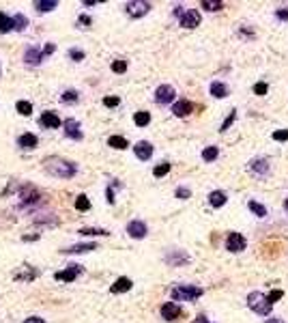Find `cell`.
I'll return each instance as SVG.
<instances>
[{
    "instance_id": "cell-1",
    "label": "cell",
    "mask_w": 288,
    "mask_h": 323,
    "mask_svg": "<svg viewBox=\"0 0 288 323\" xmlns=\"http://www.w3.org/2000/svg\"><path fill=\"white\" fill-rule=\"evenodd\" d=\"M43 168H45L47 175L61 177V179H71V177H75V172H78V166H75L73 162H69L65 158H58V155L43 160Z\"/></svg>"
},
{
    "instance_id": "cell-2",
    "label": "cell",
    "mask_w": 288,
    "mask_h": 323,
    "mask_svg": "<svg viewBox=\"0 0 288 323\" xmlns=\"http://www.w3.org/2000/svg\"><path fill=\"white\" fill-rule=\"evenodd\" d=\"M247 306L254 312H256V315H260V317L271 315V310H273V304H269L267 295L260 293V291H254V293L247 295Z\"/></svg>"
},
{
    "instance_id": "cell-3",
    "label": "cell",
    "mask_w": 288,
    "mask_h": 323,
    "mask_svg": "<svg viewBox=\"0 0 288 323\" xmlns=\"http://www.w3.org/2000/svg\"><path fill=\"white\" fill-rule=\"evenodd\" d=\"M204 291L200 287H196V284H177V287H172L170 295L175 301H189V300H196L200 298Z\"/></svg>"
},
{
    "instance_id": "cell-4",
    "label": "cell",
    "mask_w": 288,
    "mask_h": 323,
    "mask_svg": "<svg viewBox=\"0 0 288 323\" xmlns=\"http://www.w3.org/2000/svg\"><path fill=\"white\" fill-rule=\"evenodd\" d=\"M149 11H151V2H144V0H129V2H125V13L133 20L144 18Z\"/></svg>"
},
{
    "instance_id": "cell-5",
    "label": "cell",
    "mask_w": 288,
    "mask_h": 323,
    "mask_svg": "<svg viewBox=\"0 0 288 323\" xmlns=\"http://www.w3.org/2000/svg\"><path fill=\"white\" fill-rule=\"evenodd\" d=\"M245 246H247V241H245V237H243L241 233H237V231H230V233L226 235V250L228 252H243L245 250Z\"/></svg>"
},
{
    "instance_id": "cell-6",
    "label": "cell",
    "mask_w": 288,
    "mask_h": 323,
    "mask_svg": "<svg viewBox=\"0 0 288 323\" xmlns=\"http://www.w3.org/2000/svg\"><path fill=\"white\" fill-rule=\"evenodd\" d=\"M175 97H177V91L172 89L170 84H161V86H157V91H155V101H157L159 106L172 104V101H175Z\"/></svg>"
},
{
    "instance_id": "cell-7",
    "label": "cell",
    "mask_w": 288,
    "mask_h": 323,
    "mask_svg": "<svg viewBox=\"0 0 288 323\" xmlns=\"http://www.w3.org/2000/svg\"><path fill=\"white\" fill-rule=\"evenodd\" d=\"M37 276H39V269L32 265H22L18 267V272H13V280H18V282H32Z\"/></svg>"
},
{
    "instance_id": "cell-8",
    "label": "cell",
    "mask_w": 288,
    "mask_h": 323,
    "mask_svg": "<svg viewBox=\"0 0 288 323\" xmlns=\"http://www.w3.org/2000/svg\"><path fill=\"white\" fill-rule=\"evenodd\" d=\"M161 317L166 321H177L178 317H183V308L177 301H166V304H161Z\"/></svg>"
},
{
    "instance_id": "cell-9",
    "label": "cell",
    "mask_w": 288,
    "mask_h": 323,
    "mask_svg": "<svg viewBox=\"0 0 288 323\" xmlns=\"http://www.w3.org/2000/svg\"><path fill=\"white\" fill-rule=\"evenodd\" d=\"M82 272H84L82 265H69L67 269H63V272H56V274H54V278L61 280V282H73V280L78 278Z\"/></svg>"
},
{
    "instance_id": "cell-10",
    "label": "cell",
    "mask_w": 288,
    "mask_h": 323,
    "mask_svg": "<svg viewBox=\"0 0 288 323\" xmlns=\"http://www.w3.org/2000/svg\"><path fill=\"white\" fill-rule=\"evenodd\" d=\"M146 233H149V229H146V224L142 220H132V222L127 224V235L132 237V239H144Z\"/></svg>"
},
{
    "instance_id": "cell-11",
    "label": "cell",
    "mask_w": 288,
    "mask_h": 323,
    "mask_svg": "<svg viewBox=\"0 0 288 323\" xmlns=\"http://www.w3.org/2000/svg\"><path fill=\"white\" fill-rule=\"evenodd\" d=\"M178 20H181L183 28H196L202 18H200V11L198 9H189V11H183V15Z\"/></svg>"
},
{
    "instance_id": "cell-12",
    "label": "cell",
    "mask_w": 288,
    "mask_h": 323,
    "mask_svg": "<svg viewBox=\"0 0 288 323\" xmlns=\"http://www.w3.org/2000/svg\"><path fill=\"white\" fill-rule=\"evenodd\" d=\"M63 127H65V136L67 138H71V140H82L84 138L82 129H80V123L75 121V118H67V121L63 123Z\"/></svg>"
},
{
    "instance_id": "cell-13",
    "label": "cell",
    "mask_w": 288,
    "mask_h": 323,
    "mask_svg": "<svg viewBox=\"0 0 288 323\" xmlns=\"http://www.w3.org/2000/svg\"><path fill=\"white\" fill-rule=\"evenodd\" d=\"M20 198H22V207H28V205H35L39 201V192H37L32 185H22Z\"/></svg>"
},
{
    "instance_id": "cell-14",
    "label": "cell",
    "mask_w": 288,
    "mask_h": 323,
    "mask_svg": "<svg viewBox=\"0 0 288 323\" xmlns=\"http://www.w3.org/2000/svg\"><path fill=\"white\" fill-rule=\"evenodd\" d=\"M166 263L172 267H178V265H185V263H189V254L183 250H170L166 254Z\"/></svg>"
},
{
    "instance_id": "cell-15",
    "label": "cell",
    "mask_w": 288,
    "mask_h": 323,
    "mask_svg": "<svg viewBox=\"0 0 288 323\" xmlns=\"http://www.w3.org/2000/svg\"><path fill=\"white\" fill-rule=\"evenodd\" d=\"M247 166L256 177H267L269 175V160H265V158H254Z\"/></svg>"
},
{
    "instance_id": "cell-16",
    "label": "cell",
    "mask_w": 288,
    "mask_h": 323,
    "mask_svg": "<svg viewBox=\"0 0 288 323\" xmlns=\"http://www.w3.org/2000/svg\"><path fill=\"white\" fill-rule=\"evenodd\" d=\"M39 123H41V127H45V129H58L63 125V121L58 118V115L56 112H43L41 115V118H39Z\"/></svg>"
},
{
    "instance_id": "cell-17",
    "label": "cell",
    "mask_w": 288,
    "mask_h": 323,
    "mask_svg": "<svg viewBox=\"0 0 288 323\" xmlns=\"http://www.w3.org/2000/svg\"><path fill=\"white\" fill-rule=\"evenodd\" d=\"M133 153H135V158L142 160V162L151 160V158H153V144L146 142V140H140V142L133 147Z\"/></svg>"
},
{
    "instance_id": "cell-18",
    "label": "cell",
    "mask_w": 288,
    "mask_h": 323,
    "mask_svg": "<svg viewBox=\"0 0 288 323\" xmlns=\"http://www.w3.org/2000/svg\"><path fill=\"white\" fill-rule=\"evenodd\" d=\"M24 63L26 65H41L43 63V52L39 50V47H35V46H30V47H26V52H24Z\"/></svg>"
},
{
    "instance_id": "cell-19",
    "label": "cell",
    "mask_w": 288,
    "mask_h": 323,
    "mask_svg": "<svg viewBox=\"0 0 288 323\" xmlns=\"http://www.w3.org/2000/svg\"><path fill=\"white\" fill-rule=\"evenodd\" d=\"M194 112V104L192 101H187V99H178L175 106H172V115L175 116H181V118H185L189 116Z\"/></svg>"
},
{
    "instance_id": "cell-20",
    "label": "cell",
    "mask_w": 288,
    "mask_h": 323,
    "mask_svg": "<svg viewBox=\"0 0 288 323\" xmlns=\"http://www.w3.org/2000/svg\"><path fill=\"white\" fill-rule=\"evenodd\" d=\"M90 250H97V244L95 241H89V244H75V246H69L61 250L63 254H84V252H90Z\"/></svg>"
},
{
    "instance_id": "cell-21",
    "label": "cell",
    "mask_w": 288,
    "mask_h": 323,
    "mask_svg": "<svg viewBox=\"0 0 288 323\" xmlns=\"http://www.w3.org/2000/svg\"><path fill=\"white\" fill-rule=\"evenodd\" d=\"M132 287H133L132 280H129L127 276H121V278L114 280V284L110 287V291H112V293H127V291L132 289Z\"/></svg>"
},
{
    "instance_id": "cell-22",
    "label": "cell",
    "mask_w": 288,
    "mask_h": 323,
    "mask_svg": "<svg viewBox=\"0 0 288 323\" xmlns=\"http://www.w3.org/2000/svg\"><path fill=\"white\" fill-rule=\"evenodd\" d=\"M37 144H39V140H37L35 134H30V132H26V134H22V136L18 138V147L22 149H26V151H30V149H35Z\"/></svg>"
},
{
    "instance_id": "cell-23",
    "label": "cell",
    "mask_w": 288,
    "mask_h": 323,
    "mask_svg": "<svg viewBox=\"0 0 288 323\" xmlns=\"http://www.w3.org/2000/svg\"><path fill=\"white\" fill-rule=\"evenodd\" d=\"M226 201H228V196H226V192H222V190H215V192L209 194V205L211 207H215V209L224 207Z\"/></svg>"
},
{
    "instance_id": "cell-24",
    "label": "cell",
    "mask_w": 288,
    "mask_h": 323,
    "mask_svg": "<svg viewBox=\"0 0 288 323\" xmlns=\"http://www.w3.org/2000/svg\"><path fill=\"white\" fill-rule=\"evenodd\" d=\"M209 91H211V95H213L215 99H224V97H228V86L224 82H211Z\"/></svg>"
},
{
    "instance_id": "cell-25",
    "label": "cell",
    "mask_w": 288,
    "mask_h": 323,
    "mask_svg": "<svg viewBox=\"0 0 288 323\" xmlns=\"http://www.w3.org/2000/svg\"><path fill=\"white\" fill-rule=\"evenodd\" d=\"M58 7L56 0H35V9L39 11V13H50Z\"/></svg>"
},
{
    "instance_id": "cell-26",
    "label": "cell",
    "mask_w": 288,
    "mask_h": 323,
    "mask_svg": "<svg viewBox=\"0 0 288 323\" xmlns=\"http://www.w3.org/2000/svg\"><path fill=\"white\" fill-rule=\"evenodd\" d=\"M11 22H13V30H18V32L26 30V26H28V18H26L24 13L13 15V18H11Z\"/></svg>"
},
{
    "instance_id": "cell-27",
    "label": "cell",
    "mask_w": 288,
    "mask_h": 323,
    "mask_svg": "<svg viewBox=\"0 0 288 323\" xmlns=\"http://www.w3.org/2000/svg\"><path fill=\"white\" fill-rule=\"evenodd\" d=\"M108 144H110L112 149H118V151H123V149L129 147L127 138H123V136H110V138H108Z\"/></svg>"
},
{
    "instance_id": "cell-28",
    "label": "cell",
    "mask_w": 288,
    "mask_h": 323,
    "mask_svg": "<svg viewBox=\"0 0 288 323\" xmlns=\"http://www.w3.org/2000/svg\"><path fill=\"white\" fill-rule=\"evenodd\" d=\"M133 123H135V125H138V127H146V125H149V123H151V115H149V112H146V110L135 112V115H133Z\"/></svg>"
},
{
    "instance_id": "cell-29",
    "label": "cell",
    "mask_w": 288,
    "mask_h": 323,
    "mask_svg": "<svg viewBox=\"0 0 288 323\" xmlns=\"http://www.w3.org/2000/svg\"><path fill=\"white\" fill-rule=\"evenodd\" d=\"M82 237H97V235H110V231H106V229H90V226H86V229H80L78 231Z\"/></svg>"
},
{
    "instance_id": "cell-30",
    "label": "cell",
    "mask_w": 288,
    "mask_h": 323,
    "mask_svg": "<svg viewBox=\"0 0 288 323\" xmlns=\"http://www.w3.org/2000/svg\"><path fill=\"white\" fill-rule=\"evenodd\" d=\"M200 7H202L204 11H222L224 9V2H222V0H202Z\"/></svg>"
},
{
    "instance_id": "cell-31",
    "label": "cell",
    "mask_w": 288,
    "mask_h": 323,
    "mask_svg": "<svg viewBox=\"0 0 288 323\" xmlns=\"http://www.w3.org/2000/svg\"><path fill=\"white\" fill-rule=\"evenodd\" d=\"M13 30V22H11V18L7 13H2V11H0V32H11Z\"/></svg>"
},
{
    "instance_id": "cell-32",
    "label": "cell",
    "mask_w": 288,
    "mask_h": 323,
    "mask_svg": "<svg viewBox=\"0 0 288 323\" xmlns=\"http://www.w3.org/2000/svg\"><path fill=\"white\" fill-rule=\"evenodd\" d=\"M247 207H249V211H254L258 218H265V215H267V207L256 203V201H247Z\"/></svg>"
},
{
    "instance_id": "cell-33",
    "label": "cell",
    "mask_w": 288,
    "mask_h": 323,
    "mask_svg": "<svg viewBox=\"0 0 288 323\" xmlns=\"http://www.w3.org/2000/svg\"><path fill=\"white\" fill-rule=\"evenodd\" d=\"M75 209H78V211H89L90 209V201L86 194H80V196L75 198Z\"/></svg>"
},
{
    "instance_id": "cell-34",
    "label": "cell",
    "mask_w": 288,
    "mask_h": 323,
    "mask_svg": "<svg viewBox=\"0 0 288 323\" xmlns=\"http://www.w3.org/2000/svg\"><path fill=\"white\" fill-rule=\"evenodd\" d=\"M116 187H123V183L114 179L110 185H108V190H106V201L110 203V205H114V201H116V198H114V190H116Z\"/></svg>"
},
{
    "instance_id": "cell-35",
    "label": "cell",
    "mask_w": 288,
    "mask_h": 323,
    "mask_svg": "<svg viewBox=\"0 0 288 323\" xmlns=\"http://www.w3.org/2000/svg\"><path fill=\"white\" fill-rule=\"evenodd\" d=\"M217 155H220V149H217V147H206L202 151V160L204 162H215Z\"/></svg>"
},
{
    "instance_id": "cell-36",
    "label": "cell",
    "mask_w": 288,
    "mask_h": 323,
    "mask_svg": "<svg viewBox=\"0 0 288 323\" xmlns=\"http://www.w3.org/2000/svg\"><path fill=\"white\" fill-rule=\"evenodd\" d=\"M61 99L65 101V104H75V101L80 99V93H78V91H73V89H69V91H65V93H63Z\"/></svg>"
},
{
    "instance_id": "cell-37",
    "label": "cell",
    "mask_w": 288,
    "mask_h": 323,
    "mask_svg": "<svg viewBox=\"0 0 288 323\" xmlns=\"http://www.w3.org/2000/svg\"><path fill=\"white\" fill-rule=\"evenodd\" d=\"M15 108H18V112H20L22 116H30V115H32L30 101H18V104H15Z\"/></svg>"
},
{
    "instance_id": "cell-38",
    "label": "cell",
    "mask_w": 288,
    "mask_h": 323,
    "mask_svg": "<svg viewBox=\"0 0 288 323\" xmlns=\"http://www.w3.org/2000/svg\"><path fill=\"white\" fill-rule=\"evenodd\" d=\"M170 168H172V166L168 164V162H161V164H157L155 168H153V175L155 177H166L168 172H170Z\"/></svg>"
},
{
    "instance_id": "cell-39",
    "label": "cell",
    "mask_w": 288,
    "mask_h": 323,
    "mask_svg": "<svg viewBox=\"0 0 288 323\" xmlns=\"http://www.w3.org/2000/svg\"><path fill=\"white\" fill-rule=\"evenodd\" d=\"M235 118H237V110H230V115L226 116V121L222 123V127H220V132L224 134V132H228V127L232 125V123H235Z\"/></svg>"
},
{
    "instance_id": "cell-40",
    "label": "cell",
    "mask_w": 288,
    "mask_h": 323,
    "mask_svg": "<svg viewBox=\"0 0 288 323\" xmlns=\"http://www.w3.org/2000/svg\"><path fill=\"white\" fill-rule=\"evenodd\" d=\"M112 71H114V73H125V71H127V61H123V58L114 61V63H112Z\"/></svg>"
},
{
    "instance_id": "cell-41",
    "label": "cell",
    "mask_w": 288,
    "mask_h": 323,
    "mask_svg": "<svg viewBox=\"0 0 288 323\" xmlns=\"http://www.w3.org/2000/svg\"><path fill=\"white\" fill-rule=\"evenodd\" d=\"M282 298H284V291H282V289H273V291H271V293L267 295L269 304H275V301L282 300Z\"/></svg>"
},
{
    "instance_id": "cell-42",
    "label": "cell",
    "mask_w": 288,
    "mask_h": 323,
    "mask_svg": "<svg viewBox=\"0 0 288 323\" xmlns=\"http://www.w3.org/2000/svg\"><path fill=\"white\" fill-rule=\"evenodd\" d=\"M175 196L181 198V201H187V198H192V190H189V187H177Z\"/></svg>"
},
{
    "instance_id": "cell-43",
    "label": "cell",
    "mask_w": 288,
    "mask_h": 323,
    "mask_svg": "<svg viewBox=\"0 0 288 323\" xmlns=\"http://www.w3.org/2000/svg\"><path fill=\"white\" fill-rule=\"evenodd\" d=\"M267 91H269V84L267 82H256V84H254V93L260 95V97L267 95Z\"/></svg>"
},
{
    "instance_id": "cell-44",
    "label": "cell",
    "mask_w": 288,
    "mask_h": 323,
    "mask_svg": "<svg viewBox=\"0 0 288 323\" xmlns=\"http://www.w3.org/2000/svg\"><path fill=\"white\" fill-rule=\"evenodd\" d=\"M69 58H71V61H84V52L78 50V47H71V50H69Z\"/></svg>"
},
{
    "instance_id": "cell-45",
    "label": "cell",
    "mask_w": 288,
    "mask_h": 323,
    "mask_svg": "<svg viewBox=\"0 0 288 323\" xmlns=\"http://www.w3.org/2000/svg\"><path fill=\"white\" fill-rule=\"evenodd\" d=\"M118 104H121V99L118 97H103V106H108V108H116Z\"/></svg>"
},
{
    "instance_id": "cell-46",
    "label": "cell",
    "mask_w": 288,
    "mask_h": 323,
    "mask_svg": "<svg viewBox=\"0 0 288 323\" xmlns=\"http://www.w3.org/2000/svg\"><path fill=\"white\" fill-rule=\"evenodd\" d=\"M90 22H93V20H90L86 13H82V15H80V18H78V26H80V28H89V26H90Z\"/></svg>"
},
{
    "instance_id": "cell-47",
    "label": "cell",
    "mask_w": 288,
    "mask_h": 323,
    "mask_svg": "<svg viewBox=\"0 0 288 323\" xmlns=\"http://www.w3.org/2000/svg\"><path fill=\"white\" fill-rule=\"evenodd\" d=\"M273 140H282V142H284V140H288V129H278V132H273Z\"/></svg>"
},
{
    "instance_id": "cell-48",
    "label": "cell",
    "mask_w": 288,
    "mask_h": 323,
    "mask_svg": "<svg viewBox=\"0 0 288 323\" xmlns=\"http://www.w3.org/2000/svg\"><path fill=\"white\" fill-rule=\"evenodd\" d=\"M43 58H45V56H50V54H54V52H56V43H45V47H43Z\"/></svg>"
},
{
    "instance_id": "cell-49",
    "label": "cell",
    "mask_w": 288,
    "mask_h": 323,
    "mask_svg": "<svg viewBox=\"0 0 288 323\" xmlns=\"http://www.w3.org/2000/svg\"><path fill=\"white\" fill-rule=\"evenodd\" d=\"M275 18H278V20H282V22H286V20H288V7H284V9H278V11H275Z\"/></svg>"
},
{
    "instance_id": "cell-50",
    "label": "cell",
    "mask_w": 288,
    "mask_h": 323,
    "mask_svg": "<svg viewBox=\"0 0 288 323\" xmlns=\"http://www.w3.org/2000/svg\"><path fill=\"white\" fill-rule=\"evenodd\" d=\"M24 323H47L45 319H41V317H28Z\"/></svg>"
},
{
    "instance_id": "cell-51",
    "label": "cell",
    "mask_w": 288,
    "mask_h": 323,
    "mask_svg": "<svg viewBox=\"0 0 288 323\" xmlns=\"http://www.w3.org/2000/svg\"><path fill=\"white\" fill-rule=\"evenodd\" d=\"M192 323H213V321H209L204 315H198V317H196V319H194Z\"/></svg>"
},
{
    "instance_id": "cell-52",
    "label": "cell",
    "mask_w": 288,
    "mask_h": 323,
    "mask_svg": "<svg viewBox=\"0 0 288 323\" xmlns=\"http://www.w3.org/2000/svg\"><path fill=\"white\" fill-rule=\"evenodd\" d=\"M39 233H35V235H24V237H22V239H24V241H37V239H39Z\"/></svg>"
},
{
    "instance_id": "cell-53",
    "label": "cell",
    "mask_w": 288,
    "mask_h": 323,
    "mask_svg": "<svg viewBox=\"0 0 288 323\" xmlns=\"http://www.w3.org/2000/svg\"><path fill=\"white\" fill-rule=\"evenodd\" d=\"M172 13H175L177 18H181V15H183V7H181V4H177V7H175V11H172Z\"/></svg>"
},
{
    "instance_id": "cell-54",
    "label": "cell",
    "mask_w": 288,
    "mask_h": 323,
    "mask_svg": "<svg viewBox=\"0 0 288 323\" xmlns=\"http://www.w3.org/2000/svg\"><path fill=\"white\" fill-rule=\"evenodd\" d=\"M97 0H84V7H95Z\"/></svg>"
},
{
    "instance_id": "cell-55",
    "label": "cell",
    "mask_w": 288,
    "mask_h": 323,
    "mask_svg": "<svg viewBox=\"0 0 288 323\" xmlns=\"http://www.w3.org/2000/svg\"><path fill=\"white\" fill-rule=\"evenodd\" d=\"M265 323H284V321H282V319H278V317H273V319H267Z\"/></svg>"
},
{
    "instance_id": "cell-56",
    "label": "cell",
    "mask_w": 288,
    "mask_h": 323,
    "mask_svg": "<svg viewBox=\"0 0 288 323\" xmlns=\"http://www.w3.org/2000/svg\"><path fill=\"white\" fill-rule=\"evenodd\" d=\"M284 207H286V211H288V198H286V201H284Z\"/></svg>"
}]
</instances>
